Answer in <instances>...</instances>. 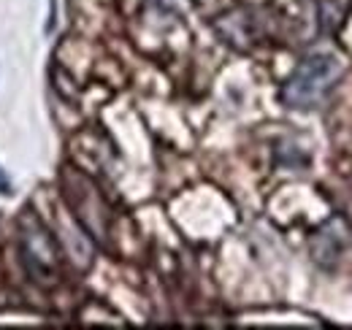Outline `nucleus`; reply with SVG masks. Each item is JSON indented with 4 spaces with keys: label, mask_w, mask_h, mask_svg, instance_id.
I'll use <instances>...</instances> for the list:
<instances>
[{
    "label": "nucleus",
    "mask_w": 352,
    "mask_h": 330,
    "mask_svg": "<svg viewBox=\"0 0 352 330\" xmlns=\"http://www.w3.org/2000/svg\"><path fill=\"white\" fill-rule=\"evenodd\" d=\"M333 74H336L333 57H322V54L320 57H309L285 87V100L290 106H311L325 92V87L331 84Z\"/></svg>",
    "instance_id": "nucleus-1"
},
{
    "label": "nucleus",
    "mask_w": 352,
    "mask_h": 330,
    "mask_svg": "<svg viewBox=\"0 0 352 330\" xmlns=\"http://www.w3.org/2000/svg\"><path fill=\"white\" fill-rule=\"evenodd\" d=\"M22 252H25V260L30 263V274L41 279V274L52 271L54 265V247H52V239L41 228V222L36 217H25L22 219Z\"/></svg>",
    "instance_id": "nucleus-2"
},
{
    "label": "nucleus",
    "mask_w": 352,
    "mask_h": 330,
    "mask_svg": "<svg viewBox=\"0 0 352 330\" xmlns=\"http://www.w3.org/2000/svg\"><path fill=\"white\" fill-rule=\"evenodd\" d=\"M0 192H11V184H8V179L0 173Z\"/></svg>",
    "instance_id": "nucleus-3"
}]
</instances>
